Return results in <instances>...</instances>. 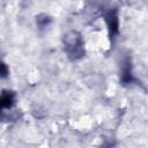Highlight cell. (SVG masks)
<instances>
[{
	"label": "cell",
	"mask_w": 148,
	"mask_h": 148,
	"mask_svg": "<svg viewBox=\"0 0 148 148\" xmlns=\"http://www.w3.org/2000/svg\"><path fill=\"white\" fill-rule=\"evenodd\" d=\"M13 103H14V98H13V95L10 92L3 94L0 98V108H2V109L10 108Z\"/></svg>",
	"instance_id": "1"
},
{
	"label": "cell",
	"mask_w": 148,
	"mask_h": 148,
	"mask_svg": "<svg viewBox=\"0 0 148 148\" xmlns=\"http://www.w3.org/2000/svg\"><path fill=\"white\" fill-rule=\"evenodd\" d=\"M8 74V68L3 62H0V77H6Z\"/></svg>",
	"instance_id": "2"
}]
</instances>
